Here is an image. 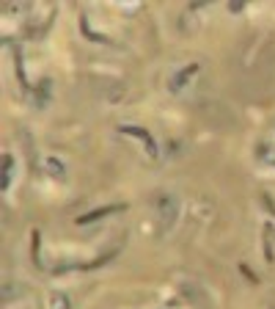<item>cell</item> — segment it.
<instances>
[{
    "instance_id": "9c48e42d",
    "label": "cell",
    "mask_w": 275,
    "mask_h": 309,
    "mask_svg": "<svg viewBox=\"0 0 275 309\" xmlns=\"http://www.w3.org/2000/svg\"><path fill=\"white\" fill-rule=\"evenodd\" d=\"M31 240H33V262H36L39 268H41V257H39V246H41V235H39V229H33Z\"/></svg>"
},
{
    "instance_id": "7c38bea8",
    "label": "cell",
    "mask_w": 275,
    "mask_h": 309,
    "mask_svg": "<svg viewBox=\"0 0 275 309\" xmlns=\"http://www.w3.org/2000/svg\"><path fill=\"white\" fill-rule=\"evenodd\" d=\"M239 270H242V273H245V276L250 279V282H259V279H256V276H253V273H250V270H248V265H239Z\"/></svg>"
},
{
    "instance_id": "ba28073f",
    "label": "cell",
    "mask_w": 275,
    "mask_h": 309,
    "mask_svg": "<svg viewBox=\"0 0 275 309\" xmlns=\"http://www.w3.org/2000/svg\"><path fill=\"white\" fill-rule=\"evenodd\" d=\"M259 157H262L264 163H273V166H275V147L262 144V147H259Z\"/></svg>"
},
{
    "instance_id": "6da1fadb",
    "label": "cell",
    "mask_w": 275,
    "mask_h": 309,
    "mask_svg": "<svg viewBox=\"0 0 275 309\" xmlns=\"http://www.w3.org/2000/svg\"><path fill=\"white\" fill-rule=\"evenodd\" d=\"M154 207L160 210V221H162V226H171V224H173V218H176V199H173L171 193H162V196H157Z\"/></svg>"
},
{
    "instance_id": "8fae6325",
    "label": "cell",
    "mask_w": 275,
    "mask_h": 309,
    "mask_svg": "<svg viewBox=\"0 0 275 309\" xmlns=\"http://www.w3.org/2000/svg\"><path fill=\"white\" fill-rule=\"evenodd\" d=\"M52 309H69V298L64 293H55L52 296Z\"/></svg>"
},
{
    "instance_id": "52a82bcc",
    "label": "cell",
    "mask_w": 275,
    "mask_h": 309,
    "mask_svg": "<svg viewBox=\"0 0 275 309\" xmlns=\"http://www.w3.org/2000/svg\"><path fill=\"white\" fill-rule=\"evenodd\" d=\"M14 64H17V77H19V86L28 91V80H25V69H22V52H14Z\"/></svg>"
},
{
    "instance_id": "8992f818",
    "label": "cell",
    "mask_w": 275,
    "mask_h": 309,
    "mask_svg": "<svg viewBox=\"0 0 275 309\" xmlns=\"http://www.w3.org/2000/svg\"><path fill=\"white\" fill-rule=\"evenodd\" d=\"M11 177H14V157H11V154H6V157H3V182H0L3 191L11 185Z\"/></svg>"
},
{
    "instance_id": "277c9868",
    "label": "cell",
    "mask_w": 275,
    "mask_h": 309,
    "mask_svg": "<svg viewBox=\"0 0 275 309\" xmlns=\"http://www.w3.org/2000/svg\"><path fill=\"white\" fill-rule=\"evenodd\" d=\"M121 210H127V205H108V207H96V210H91V212H85V215H80V218H77V224L83 226V224L99 221V218H105V215H113V212H121Z\"/></svg>"
},
{
    "instance_id": "7a4b0ae2",
    "label": "cell",
    "mask_w": 275,
    "mask_h": 309,
    "mask_svg": "<svg viewBox=\"0 0 275 309\" xmlns=\"http://www.w3.org/2000/svg\"><path fill=\"white\" fill-rule=\"evenodd\" d=\"M118 133H124V135H132V138H138V141L146 147V152H149V157H154L157 160V144H154V138L146 133V130H141V127H129V124H121L118 127Z\"/></svg>"
},
{
    "instance_id": "5b68a950",
    "label": "cell",
    "mask_w": 275,
    "mask_h": 309,
    "mask_svg": "<svg viewBox=\"0 0 275 309\" xmlns=\"http://www.w3.org/2000/svg\"><path fill=\"white\" fill-rule=\"evenodd\" d=\"M80 33H83L85 39H91V42H102V45H108V42H110L105 33H94V31H91V25H88V19H85V17L80 19Z\"/></svg>"
},
{
    "instance_id": "30bf717a",
    "label": "cell",
    "mask_w": 275,
    "mask_h": 309,
    "mask_svg": "<svg viewBox=\"0 0 275 309\" xmlns=\"http://www.w3.org/2000/svg\"><path fill=\"white\" fill-rule=\"evenodd\" d=\"M47 171H50L52 177H58V180L64 177V166H58V160H55V157H47Z\"/></svg>"
},
{
    "instance_id": "3957f363",
    "label": "cell",
    "mask_w": 275,
    "mask_h": 309,
    "mask_svg": "<svg viewBox=\"0 0 275 309\" xmlns=\"http://www.w3.org/2000/svg\"><path fill=\"white\" fill-rule=\"evenodd\" d=\"M196 72H198V64H187V66H182V69L171 77L168 89H171L173 94H179V91H182V89H185V86L193 80V77H196Z\"/></svg>"
}]
</instances>
